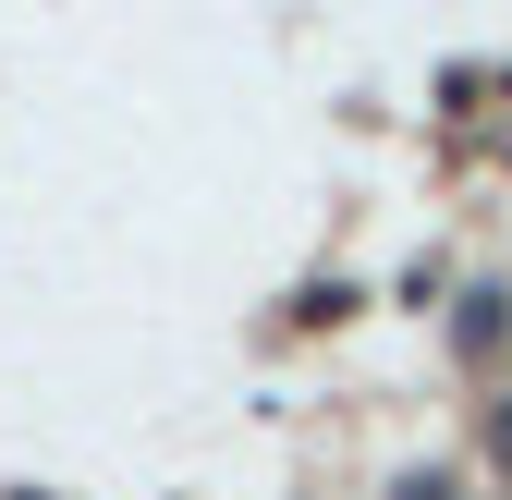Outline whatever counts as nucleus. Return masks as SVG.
<instances>
[{"label": "nucleus", "mask_w": 512, "mask_h": 500, "mask_svg": "<svg viewBox=\"0 0 512 500\" xmlns=\"http://www.w3.org/2000/svg\"><path fill=\"white\" fill-rule=\"evenodd\" d=\"M500 464H512V415H500Z\"/></svg>", "instance_id": "1"}]
</instances>
